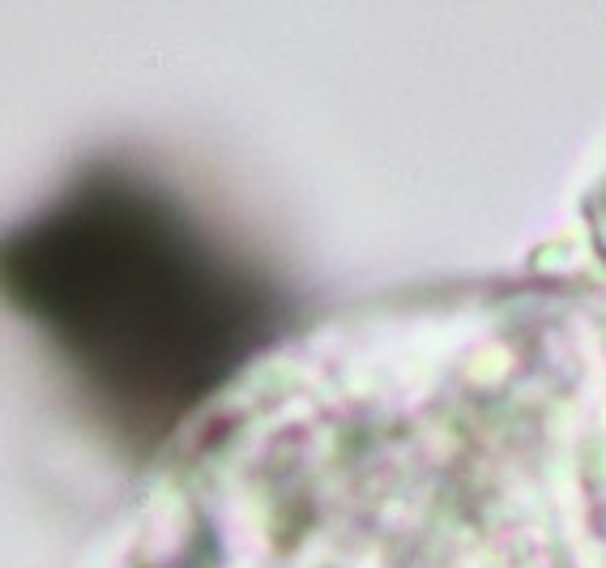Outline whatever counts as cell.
Here are the masks:
<instances>
[{"mask_svg":"<svg viewBox=\"0 0 606 568\" xmlns=\"http://www.w3.org/2000/svg\"><path fill=\"white\" fill-rule=\"evenodd\" d=\"M0 295L124 432H171L282 321L269 274L158 180L103 163L0 235Z\"/></svg>","mask_w":606,"mask_h":568,"instance_id":"1","label":"cell"}]
</instances>
